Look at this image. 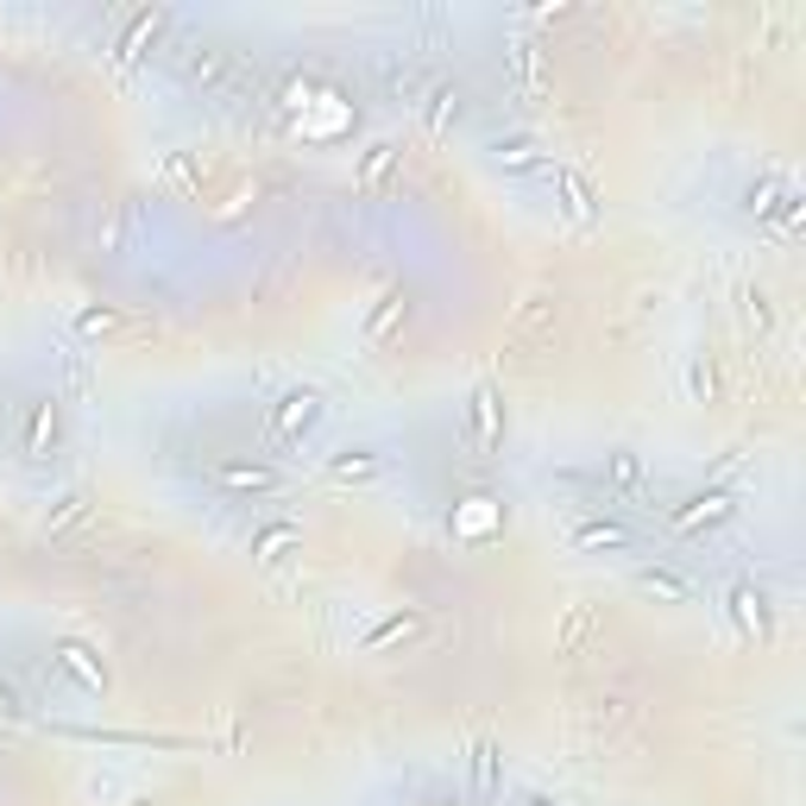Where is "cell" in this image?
Masks as SVG:
<instances>
[{
	"mask_svg": "<svg viewBox=\"0 0 806 806\" xmlns=\"http://www.w3.org/2000/svg\"><path fill=\"white\" fill-rule=\"evenodd\" d=\"M504 69H511V83L524 95V108H536L548 95V64H542V44L529 39V32H511L504 39Z\"/></svg>",
	"mask_w": 806,
	"mask_h": 806,
	"instance_id": "cell-1",
	"label": "cell"
},
{
	"mask_svg": "<svg viewBox=\"0 0 806 806\" xmlns=\"http://www.w3.org/2000/svg\"><path fill=\"white\" fill-rule=\"evenodd\" d=\"M466 441H473V454H498V441H504L498 385H473V397H466Z\"/></svg>",
	"mask_w": 806,
	"mask_h": 806,
	"instance_id": "cell-2",
	"label": "cell"
},
{
	"mask_svg": "<svg viewBox=\"0 0 806 806\" xmlns=\"http://www.w3.org/2000/svg\"><path fill=\"white\" fill-rule=\"evenodd\" d=\"M315 422H322V397H315V391L303 385V391H283L278 404H271V422H265V436H271V441L283 448V441L309 436Z\"/></svg>",
	"mask_w": 806,
	"mask_h": 806,
	"instance_id": "cell-3",
	"label": "cell"
},
{
	"mask_svg": "<svg viewBox=\"0 0 806 806\" xmlns=\"http://www.w3.org/2000/svg\"><path fill=\"white\" fill-rule=\"evenodd\" d=\"M183 76H190L202 95H227V88L240 83V57L221 51V44H196V51L183 57Z\"/></svg>",
	"mask_w": 806,
	"mask_h": 806,
	"instance_id": "cell-4",
	"label": "cell"
},
{
	"mask_svg": "<svg viewBox=\"0 0 806 806\" xmlns=\"http://www.w3.org/2000/svg\"><path fill=\"white\" fill-rule=\"evenodd\" d=\"M542 176L555 183V196H561V215L573 227H592L599 221V196H592V183L580 171H561V164H542Z\"/></svg>",
	"mask_w": 806,
	"mask_h": 806,
	"instance_id": "cell-5",
	"label": "cell"
},
{
	"mask_svg": "<svg viewBox=\"0 0 806 806\" xmlns=\"http://www.w3.org/2000/svg\"><path fill=\"white\" fill-rule=\"evenodd\" d=\"M738 517V498L731 492H699V498H687L680 511H668V524L687 529V536H699V529H719Z\"/></svg>",
	"mask_w": 806,
	"mask_h": 806,
	"instance_id": "cell-6",
	"label": "cell"
},
{
	"mask_svg": "<svg viewBox=\"0 0 806 806\" xmlns=\"http://www.w3.org/2000/svg\"><path fill=\"white\" fill-rule=\"evenodd\" d=\"M592 480H599V492H605V498H636L649 473H643V454H631V448H611L605 466H599Z\"/></svg>",
	"mask_w": 806,
	"mask_h": 806,
	"instance_id": "cell-7",
	"label": "cell"
},
{
	"mask_svg": "<svg viewBox=\"0 0 806 806\" xmlns=\"http://www.w3.org/2000/svg\"><path fill=\"white\" fill-rule=\"evenodd\" d=\"M631 580H636V592H649V599H662V605H694V580L675 573V567H662V561L636 567Z\"/></svg>",
	"mask_w": 806,
	"mask_h": 806,
	"instance_id": "cell-8",
	"label": "cell"
},
{
	"mask_svg": "<svg viewBox=\"0 0 806 806\" xmlns=\"http://www.w3.org/2000/svg\"><path fill=\"white\" fill-rule=\"evenodd\" d=\"M731 617H738L743 636H756V643H763V636H769V592L750 587V580H743V587H731Z\"/></svg>",
	"mask_w": 806,
	"mask_h": 806,
	"instance_id": "cell-9",
	"label": "cell"
},
{
	"mask_svg": "<svg viewBox=\"0 0 806 806\" xmlns=\"http://www.w3.org/2000/svg\"><path fill=\"white\" fill-rule=\"evenodd\" d=\"M567 542L573 548H631L636 536L617 524V517H580V524L567 529Z\"/></svg>",
	"mask_w": 806,
	"mask_h": 806,
	"instance_id": "cell-10",
	"label": "cell"
},
{
	"mask_svg": "<svg viewBox=\"0 0 806 806\" xmlns=\"http://www.w3.org/2000/svg\"><path fill=\"white\" fill-rule=\"evenodd\" d=\"M592 631H599V611H592L587 599H580V605H567L561 611V631H555V655H580Z\"/></svg>",
	"mask_w": 806,
	"mask_h": 806,
	"instance_id": "cell-11",
	"label": "cell"
},
{
	"mask_svg": "<svg viewBox=\"0 0 806 806\" xmlns=\"http://www.w3.org/2000/svg\"><path fill=\"white\" fill-rule=\"evenodd\" d=\"M215 480L227 485V492H252V498H265V492H283V473H278V466H240V460H234V466H221Z\"/></svg>",
	"mask_w": 806,
	"mask_h": 806,
	"instance_id": "cell-12",
	"label": "cell"
},
{
	"mask_svg": "<svg viewBox=\"0 0 806 806\" xmlns=\"http://www.w3.org/2000/svg\"><path fill=\"white\" fill-rule=\"evenodd\" d=\"M416 631H422V617H416V611H397V617H385L378 631L359 636V655H378V649H391V643H410Z\"/></svg>",
	"mask_w": 806,
	"mask_h": 806,
	"instance_id": "cell-13",
	"label": "cell"
},
{
	"mask_svg": "<svg viewBox=\"0 0 806 806\" xmlns=\"http://www.w3.org/2000/svg\"><path fill=\"white\" fill-rule=\"evenodd\" d=\"M378 473H385V460L366 454V448H359V454H334V460H327V480H334V485H366V480H378Z\"/></svg>",
	"mask_w": 806,
	"mask_h": 806,
	"instance_id": "cell-14",
	"label": "cell"
},
{
	"mask_svg": "<svg viewBox=\"0 0 806 806\" xmlns=\"http://www.w3.org/2000/svg\"><path fill=\"white\" fill-rule=\"evenodd\" d=\"M492 164H504V171H542L548 158H542V146H536V139H524V132H517V139H498V146H492Z\"/></svg>",
	"mask_w": 806,
	"mask_h": 806,
	"instance_id": "cell-15",
	"label": "cell"
},
{
	"mask_svg": "<svg viewBox=\"0 0 806 806\" xmlns=\"http://www.w3.org/2000/svg\"><path fill=\"white\" fill-rule=\"evenodd\" d=\"M542 327H555V297L548 290H529L524 303H517V315H511V334H542Z\"/></svg>",
	"mask_w": 806,
	"mask_h": 806,
	"instance_id": "cell-16",
	"label": "cell"
},
{
	"mask_svg": "<svg viewBox=\"0 0 806 806\" xmlns=\"http://www.w3.org/2000/svg\"><path fill=\"white\" fill-rule=\"evenodd\" d=\"M57 662H64L69 675L83 680L88 694H101V687H108V675H101V662H88V649H83V643H57Z\"/></svg>",
	"mask_w": 806,
	"mask_h": 806,
	"instance_id": "cell-17",
	"label": "cell"
},
{
	"mask_svg": "<svg viewBox=\"0 0 806 806\" xmlns=\"http://www.w3.org/2000/svg\"><path fill=\"white\" fill-rule=\"evenodd\" d=\"M158 25H164V13H158V7H152V13H139V20L127 25V39L114 44V64H132V57H139V51L152 44V32H158Z\"/></svg>",
	"mask_w": 806,
	"mask_h": 806,
	"instance_id": "cell-18",
	"label": "cell"
},
{
	"mask_svg": "<svg viewBox=\"0 0 806 806\" xmlns=\"http://www.w3.org/2000/svg\"><path fill=\"white\" fill-rule=\"evenodd\" d=\"M404 309H410V303H404V290H391V297L378 303V315L366 322V347H385V341H391V327L404 322Z\"/></svg>",
	"mask_w": 806,
	"mask_h": 806,
	"instance_id": "cell-19",
	"label": "cell"
},
{
	"mask_svg": "<svg viewBox=\"0 0 806 806\" xmlns=\"http://www.w3.org/2000/svg\"><path fill=\"white\" fill-rule=\"evenodd\" d=\"M460 120V88L454 83H436L429 88V132H448Z\"/></svg>",
	"mask_w": 806,
	"mask_h": 806,
	"instance_id": "cell-20",
	"label": "cell"
},
{
	"mask_svg": "<svg viewBox=\"0 0 806 806\" xmlns=\"http://www.w3.org/2000/svg\"><path fill=\"white\" fill-rule=\"evenodd\" d=\"M391 164H397V146H391V139H378V146L366 152V164H359V190L372 196V190H378V183L391 176Z\"/></svg>",
	"mask_w": 806,
	"mask_h": 806,
	"instance_id": "cell-21",
	"label": "cell"
},
{
	"mask_svg": "<svg viewBox=\"0 0 806 806\" xmlns=\"http://www.w3.org/2000/svg\"><path fill=\"white\" fill-rule=\"evenodd\" d=\"M83 517H88V498H83V492H64V498H57V511H44V536H57V529L83 524Z\"/></svg>",
	"mask_w": 806,
	"mask_h": 806,
	"instance_id": "cell-22",
	"label": "cell"
},
{
	"mask_svg": "<svg viewBox=\"0 0 806 806\" xmlns=\"http://www.w3.org/2000/svg\"><path fill=\"white\" fill-rule=\"evenodd\" d=\"M473 787H480V794L498 787V743H492V738L473 743Z\"/></svg>",
	"mask_w": 806,
	"mask_h": 806,
	"instance_id": "cell-23",
	"label": "cell"
},
{
	"mask_svg": "<svg viewBox=\"0 0 806 806\" xmlns=\"http://www.w3.org/2000/svg\"><path fill=\"white\" fill-rule=\"evenodd\" d=\"M57 436V404H39V416H32V441H25V454L39 460L44 454V441Z\"/></svg>",
	"mask_w": 806,
	"mask_h": 806,
	"instance_id": "cell-24",
	"label": "cell"
},
{
	"mask_svg": "<svg viewBox=\"0 0 806 806\" xmlns=\"http://www.w3.org/2000/svg\"><path fill=\"white\" fill-rule=\"evenodd\" d=\"M297 542V524H271L259 536V561H283V548Z\"/></svg>",
	"mask_w": 806,
	"mask_h": 806,
	"instance_id": "cell-25",
	"label": "cell"
},
{
	"mask_svg": "<svg viewBox=\"0 0 806 806\" xmlns=\"http://www.w3.org/2000/svg\"><path fill=\"white\" fill-rule=\"evenodd\" d=\"M687 391H694L699 404H712V397H719V372L706 366V359H694V372H687Z\"/></svg>",
	"mask_w": 806,
	"mask_h": 806,
	"instance_id": "cell-26",
	"label": "cell"
},
{
	"mask_svg": "<svg viewBox=\"0 0 806 806\" xmlns=\"http://www.w3.org/2000/svg\"><path fill=\"white\" fill-rule=\"evenodd\" d=\"M743 303H750V327H756V334H763V327H769V297H763V290H750V297H743Z\"/></svg>",
	"mask_w": 806,
	"mask_h": 806,
	"instance_id": "cell-27",
	"label": "cell"
},
{
	"mask_svg": "<svg viewBox=\"0 0 806 806\" xmlns=\"http://www.w3.org/2000/svg\"><path fill=\"white\" fill-rule=\"evenodd\" d=\"M114 322H120L114 309H83V327H88V334H95V327H114Z\"/></svg>",
	"mask_w": 806,
	"mask_h": 806,
	"instance_id": "cell-28",
	"label": "cell"
},
{
	"mask_svg": "<svg viewBox=\"0 0 806 806\" xmlns=\"http://www.w3.org/2000/svg\"><path fill=\"white\" fill-rule=\"evenodd\" d=\"M0 719H7V724H13V719H20V699H13V694H7V687H0Z\"/></svg>",
	"mask_w": 806,
	"mask_h": 806,
	"instance_id": "cell-29",
	"label": "cell"
},
{
	"mask_svg": "<svg viewBox=\"0 0 806 806\" xmlns=\"http://www.w3.org/2000/svg\"><path fill=\"white\" fill-rule=\"evenodd\" d=\"M517 806H555L548 794H517Z\"/></svg>",
	"mask_w": 806,
	"mask_h": 806,
	"instance_id": "cell-30",
	"label": "cell"
},
{
	"mask_svg": "<svg viewBox=\"0 0 806 806\" xmlns=\"http://www.w3.org/2000/svg\"><path fill=\"white\" fill-rule=\"evenodd\" d=\"M127 806H152V800H146V794H139V800H127Z\"/></svg>",
	"mask_w": 806,
	"mask_h": 806,
	"instance_id": "cell-31",
	"label": "cell"
}]
</instances>
